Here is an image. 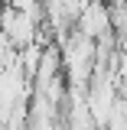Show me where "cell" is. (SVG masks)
Returning <instances> with one entry per match:
<instances>
[{"label":"cell","mask_w":127,"mask_h":130,"mask_svg":"<svg viewBox=\"0 0 127 130\" xmlns=\"http://www.w3.org/2000/svg\"><path fill=\"white\" fill-rule=\"evenodd\" d=\"M0 32L16 49H23V46H30V42H36V20H33V13H23V10L7 7L0 13Z\"/></svg>","instance_id":"cell-1"},{"label":"cell","mask_w":127,"mask_h":130,"mask_svg":"<svg viewBox=\"0 0 127 130\" xmlns=\"http://www.w3.org/2000/svg\"><path fill=\"white\" fill-rule=\"evenodd\" d=\"M75 29H78L81 36H88V39L104 36V32L111 29V7L101 3V0H88V3L81 7V13L75 16Z\"/></svg>","instance_id":"cell-2"}]
</instances>
